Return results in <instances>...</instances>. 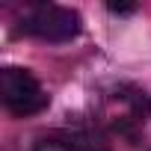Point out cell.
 <instances>
[{"instance_id": "cell-1", "label": "cell", "mask_w": 151, "mask_h": 151, "mask_svg": "<svg viewBox=\"0 0 151 151\" xmlns=\"http://www.w3.org/2000/svg\"><path fill=\"white\" fill-rule=\"evenodd\" d=\"M0 98H3L6 110L15 116H36L47 107V95L39 86V80L27 68H3L0 71Z\"/></svg>"}, {"instance_id": "cell-2", "label": "cell", "mask_w": 151, "mask_h": 151, "mask_svg": "<svg viewBox=\"0 0 151 151\" xmlns=\"http://www.w3.org/2000/svg\"><path fill=\"white\" fill-rule=\"evenodd\" d=\"M18 33L36 36V39H45V42H71L74 36L80 33V15L74 9L53 6V3L36 6L30 15L21 18Z\"/></svg>"}, {"instance_id": "cell-3", "label": "cell", "mask_w": 151, "mask_h": 151, "mask_svg": "<svg viewBox=\"0 0 151 151\" xmlns=\"http://www.w3.org/2000/svg\"><path fill=\"white\" fill-rule=\"evenodd\" d=\"M33 151H77V139H74V133H71V136H65V133H50V136H42V139L33 145Z\"/></svg>"}, {"instance_id": "cell-4", "label": "cell", "mask_w": 151, "mask_h": 151, "mask_svg": "<svg viewBox=\"0 0 151 151\" xmlns=\"http://www.w3.org/2000/svg\"><path fill=\"white\" fill-rule=\"evenodd\" d=\"M74 139H77V151H110L104 136L95 130H80V133H74Z\"/></svg>"}, {"instance_id": "cell-5", "label": "cell", "mask_w": 151, "mask_h": 151, "mask_svg": "<svg viewBox=\"0 0 151 151\" xmlns=\"http://www.w3.org/2000/svg\"><path fill=\"white\" fill-rule=\"evenodd\" d=\"M122 98L130 101L133 119H148V116H151V98H148L145 92H133V95H122Z\"/></svg>"}, {"instance_id": "cell-6", "label": "cell", "mask_w": 151, "mask_h": 151, "mask_svg": "<svg viewBox=\"0 0 151 151\" xmlns=\"http://www.w3.org/2000/svg\"><path fill=\"white\" fill-rule=\"evenodd\" d=\"M107 9H110V12H116V15H127V12H133V3H113V0H110Z\"/></svg>"}]
</instances>
